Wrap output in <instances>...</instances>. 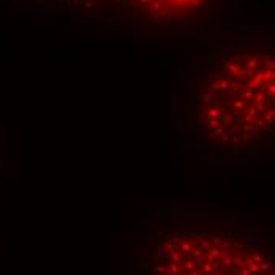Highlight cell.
I'll return each instance as SVG.
<instances>
[{"label":"cell","instance_id":"4","mask_svg":"<svg viewBox=\"0 0 275 275\" xmlns=\"http://www.w3.org/2000/svg\"><path fill=\"white\" fill-rule=\"evenodd\" d=\"M3 165H5V144H3L2 131H0V174L3 171Z\"/></svg>","mask_w":275,"mask_h":275},{"label":"cell","instance_id":"1","mask_svg":"<svg viewBox=\"0 0 275 275\" xmlns=\"http://www.w3.org/2000/svg\"><path fill=\"white\" fill-rule=\"evenodd\" d=\"M171 120L177 144L199 158L274 157L275 30H224L190 51L177 73Z\"/></svg>","mask_w":275,"mask_h":275},{"label":"cell","instance_id":"2","mask_svg":"<svg viewBox=\"0 0 275 275\" xmlns=\"http://www.w3.org/2000/svg\"><path fill=\"white\" fill-rule=\"evenodd\" d=\"M134 275H275V236L185 206L160 209L133 244Z\"/></svg>","mask_w":275,"mask_h":275},{"label":"cell","instance_id":"3","mask_svg":"<svg viewBox=\"0 0 275 275\" xmlns=\"http://www.w3.org/2000/svg\"><path fill=\"white\" fill-rule=\"evenodd\" d=\"M68 24L145 33L212 35L228 30L237 0H19Z\"/></svg>","mask_w":275,"mask_h":275}]
</instances>
